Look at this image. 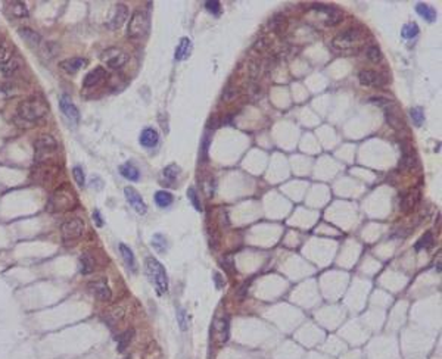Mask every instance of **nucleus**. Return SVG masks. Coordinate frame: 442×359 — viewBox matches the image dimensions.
Listing matches in <instances>:
<instances>
[{"label":"nucleus","instance_id":"1","mask_svg":"<svg viewBox=\"0 0 442 359\" xmlns=\"http://www.w3.org/2000/svg\"><path fill=\"white\" fill-rule=\"evenodd\" d=\"M364 41H366V34H364L363 30L349 28L343 33L338 34L332 40V48L335 50H339V52L352 53V52L360 50V48L363 46Z\"/></svg>","mask_w":442,"mask_h":359},{"label":"nucleus","instance_id":"2","mask_svg":"<svg viewBox=\"0 0 442 359\" xmlns=\"http://www.w3.org/2000/svg\"><path fill=\"white\" fill-rule=\"evenodd\" d=\"M75 205H77L75 192L72 190L71 186L62 184L51 195L46 209L52 213H58V212H67L72 209Z\"/></svg>","mask_w":442,"mask_h":359},{"label":"nucleus","instance_id":"3","mask_svg":"<svg viewBox=\"0 0 442 359\" xmlns=\"http://www.w3.org/2000/svg\"><path fill=\"white\" fill-rule=\"evenodd\" d=\"M48 111H49L48 105L41 99H27V100L21 102L18 106V115L28 122L40 121L48 114Z\"/></svg>","mask_w":442,"mask_h":359},{"label":"nucleus","instance_id":"4","mask_svg":"<svg viewBox=\"0 0 442 359\" xmlns=\"http://www.w3.org/2000/svg\"><path fill=\"white\" fill-rule=\"evenodd\" d=\"M145 263H146V273L149 276V280L153 283L156 292L159 294L167 293V290H168V276H167V271H165V268L162 266V263L155 258H148Z\"/></svg>","mask_w":442,"mask_h":359},{"label":"nucleus","instance_id":"5","mask_svg":"<svg viewBox=\"0 0 442 359\" xmlns=\"http://www.w3.org/2000/svg\"><path fill=\"white\" fill-rule=\"evenodd\" d=\"M58 142L49 136V134H43L34 142V150H35V161L37 163H49V158H52L58 150Z\"/></svg>","mask_w":442,"mask_h":359},{"label":"nucleus","instance_id":"6","mask_svg":"<svg viewBox=\"0 0 442 359\" xmlns=\"http://www.w3.org/2000/svg\"><path fill=\"white\" fill-rule=\"evenodd\" d=\"M149 30V18L145 12L136 11L131 15L128 25H127V37L133 40L143 38Z\"/></svg>","mask_w":442,"mask_h":359},{"label":"nucleus","instance_id":"7","mask_svg":"<svg viewBox=\"0 0 442 359\" xmlns=\"http://www.w3.org/2000/svg\"><path fill=\"white\" fill-rule=\"evenodd\" d=\"M83 233H84V222L80 218L68 219L61 227V234L65 242H72L75 239H80Z\"/></svg>","mask_w":442,"mask_h":359},{"label":"nucleus","instance_id":"8","mask_svg":"<svg viewBox=\"0 0 442 359\" xmlns=\"http://www.w3.org/2000/svg\"><path fill=\"white\" fill-rule=\"evenodd\" d=\"M211 336L217 344H224L230 336V323L227 317L215 318L211 327Z\"/></svg>","mask_w":442,"mask_h":359},{"label":"nucleus","instance_id":"9","mask_svg":"<svg viewBox=\"0 0 442 359\" xmlns=\"http://www.w3.org/2000/svg\"><path fill=\"white\" fill-rule=\"evenodd\" d=\"M102 61L112 69H118L121 66H124L128 61V55L117 48H111V49H106L103 53H102Z\"/></svg>","mask_w":442,"mask_h":359},{"label":"nucleus","instance_id":"10","mask_svg":"<svg viewBox=\"0 0 442 359\" xmlns=\"http://www.w3.org/2000/svg\"><path fill=\"white\" fill-rule=\"evenodd\" d=\"M58 166L52 165V163H38L37 168H34L33 171V175H34V180L41 184L44 183H49L55 178V175L58 174Z\"/></svg>","mask_w":442,"mask_h":359},{"label":"nucleus","instance_id":"11","mask_svg":"<svg viewBox=\"0 0 442 359\" xmlns=\"http://www.w3.org/2000/svg\"><path fill=\"white\" fill-rule=\"evenodd\" d=\"M313 9L320 12V14H324V24L326 25H338L339 22H342L343 19V14L336 9V8H332V6H326V5H313Z\"/></svg>","mask_w":442,"mask_h":359},{"label":"nucleus","instance_id":"12","mask_svg":"<svg viewBox=\"0 0 442 359\" xmlns=\"http://www.w3.org/2000/svg\"><path fill=\"white\" fill-rule=\"evenodd\" d=\"M124 195H125V199L127 202L130 203V206L135 209L137 213L140 215H145L148 212V206L145 203V200L142 199V196L139 195V192L133 187H125L124 189Z\"/></svg>","mask_w":442,"mask_h":359},{"label":"nucleus","instance_id":"13","mask_svg":"<svg viewBox=\"0 0 442 359\" xmlns=\"http://www.w3.org/2000/svg\"><path fill=\"white\" fill-rule=\"evenodd\" d=\"M59 106H61L62 114L65 115V118H67L71 124L77 125V124L80 122V112H78L77 106L72 103V100L69 99V96H67V95L62 96L61 100H59Z\"/></svg>","mask_w":442,"mask_h":359},{"label":"nucleus","instance_id":"14","mask_svg":"<svg viewBox=\"0 0 442 359\" xmlns=\"http://www.w3.org/2000/svg\"><path fill=\"white\" fill-rule=\"evenodd\" d=\"M420 202V192L417 189H411L404 193L400 199V211L404 213H410L416 209L417 203Z\"/></svg>","mask_w":442,"mask_h":359},{"label":"nucleus","instance_id":"15","mask_svg":"<svg viewBox=\"0 0 442 359\" xmlns=\"http://www.w3.org/2000/svg\"><path fill=\"white\" fill-rule=\"evenodd\" d=\"M358 81L363 85H367V87H382L386 82V80L382 74H379L376 71H372V69H363L358 74Z\"/></svg>","mask_w":442,"mask_h":359},{"label":"nucleus","instance_id":"16","mask_svg":"<svg viewBox=\"0 0 442 359\" xmlns=\"http://www.w3.org/2000/svg\"><path fill=\"white\" fill-rule=\"evenodd\" d=\"M87 287H88V290L92 292V294L95 297H98L102 302H108V300L112 299V292L103 280H96V281L88 283Z\"/></svg>","mask_w":442,"mask_h":359},{"label":"nucleus","instance_id":"17","mask_svg":"<svg viewBox=\"0 0 442 359\" xmlns=\"http://www.w3.org/2000/svg\"><path fill=\"white\" fill-rule=\"evenodd\" d=\"M127 16H128V9H127V6H125L124 3L115 5L114 11H112V14H111V18H109V22H108L109 28H112V30L119 28V27L125 22Z\"/></svg>","mask_w":442,"mask_h":359},{"label":"nucleus","instance_id":"18","mask_svg":"<svg viewBox=\"0 0 442 359\" xmlns=\"http://www.w3.org/2000/svg\"><path fill=\"white\" fill-rule=\"evenodd\" d=\"M192 49H193V44H192V40L189 37H183L179 43V46L175 48V61H186L190 53H192Z\"/></svg>","mask_w":442,"mask_h":359},{"label":"nucleus","instance_id":"19","mask_svg":"<svg viewBox=\"0 0 442 359\" xmlns=\"http://www.w3.org/2000/svg\"><path fill=\"white\" fill-rule=\"evenodd\" d=\"M105 78H106V71L102 66H99V68H95L93 71H90L84 77L83 85L84 87H95V85L101 84Z\"/></svg>","mask_w":442,"mask_h":359},{"label":"nucleus","instance_id":"20","mask_svg":"<svg viewBox=\"0 0 442 359\" xmlns=\"http://www.w3.org/2000/svg\"><path fill=\"white\" fill-rule=\"evenodd\" d=\"M139 142L143 147L146 149H151V147H155L159 142V136H158V131L153 130V128H145L140 134L139 137Z\"/></svg>","mask_w":442,"mask_h":359},{"label":"nucleus","instance_id":"21","mask_svg":"<svg viewBox=\"0 0 442 359\" xmlns=\"http://www.w3.org/2000/svg\"><path fill=\"white\" fill-rule=\"evenodd\" d=\"M416 163H417V159H416L414 153L411 152L410 145L403 142V158L400 161V168L408 171V169H413L416 166Z\"/></svg>","mask_w":442,"mask_h":359},{"label":"nucleus","instance_id":"22","mask_svg":"<svg viewBox=\"0 0 442 359\" xmlns=\"http://www.w3.org/2000/svg\"><path fill=\"white\" fill-rule=\"evenodd\" d=\"M180 174V168L177 166L175 163H171L168 166L164 168L162 171V184L165 186H170V187H174L175 186V181H177V177Z\"/></svg>","mask_w":442,"mask_h":359},{"label":"nucleus","instance_id":"23","mask_svg":"<svg viewBox=\"0 0 442 359\" xmlns=\"http://www.w3.org/2000/svg\"><path fill=\"white\" fill-rule=\"evenodd\" d=\"M6 12L11 18L15 19H22L28 16V9L25 6V3L22 2H9L6 6Z\"/></svg>","mask_w":442,"mask_h":359},{"label":"nucleus","instance_id":"24","mask_svg":"<svg viewBox=\"0 0 442 359\" xmlns=\"http://www.w3.org/2000/svg\"><path fill=\"white\" fill-rule=\"evenodd\" d=\"M118 247H119L121 258H122L124 263L127 265V268L131 269L133 273H136L137 271V263H136V258H135V253H133V250L128 246H125L124 243H119Z\"/></svg>","mask_w":442,"mask_h":359},{"label":"nucleus","instance_id":"25","mask_svg":"<svg viewBox=\"0 0 442 359\" xmlns=\"http://www.w3.org/2000/svg\"><path fill=\"white\" fill-rule=\"evenodd\" d=\"M85 64H87V61H85V59H83V58H71V59L62 61L59 66H61V68H62L65 72H68V74H74V72L80 71L81 68H84V66H85Z\"/></svg>","mask_w":442,"mask_h":359},{"label":"nucleus","instance_id":"26","mask_svg":"<svg viewBox=\"0 0 442 359\" xmlns=\"http://www.w3.org/2000/svg\"><path fill=\"white\" fill-rule=\"evenodd\" d=\"M119 172H121V175H122L125 180H128V181H137V180L140 178L139 169H137L135 165H133V163H130V162L121 165V166H119Z\"/></svg>","mask_w":442,"mask_h":359},{"label":"nucleus","instance_id":"27","mask_svg":"<svg viewBox=\"0 0 442 359\" xmlns=\"http://www.w3.org/2000/svg\"><path fill=\"white\" fill-rule=\"evenodd\" d=\"M93 271H95V259L88 253H84L80 258V273L87 276V274H92Z\"/></svg>","mask_w":442,"mask_h":359},{"label":"nucleus","instance_id":"28","mask_svg":"<svg viewBox=\"0 0 442 359\" xmlns=\"http://www.w3.org/2000/svg\"><path fill=\"white\" fill-rule=\"evenodd\" d=\"M133 339H135V330H127V331H124L121 336H118V346H117V350L119 352V353H122V352H125V349L130 346V343L133 342Z\"/></svg>","mask_w":442,"mask_h":359},{"label":"nucleus","instance_id":"29","mask_svg":"<svg viewBox=\"0 0 442 359\" xmlns=\"http://www.w3.org/2000/svg\"><path fill=\"white\" fill-rule=\"evenodd\" d=\"M18 34H19V37L24 38L27 43L33 44V46H37V44H40V41H41L40 34L35 33V31H33L31 28H21V30L18 31Z\"/></svg>","mask_w":442,"mask_h":359},{"label":"nucleus","instance_id":"30","mask_svg":"<svg viewBox=\"0 0 442 359\" xmlns=\"http://www.w3.org/2000/svg\"><path fill=\"white\" fill-rule=\"evenodd\" d=\"M416 12H417L422 18H425L426 21H429V22H433V21L436 19V12H435V9H433L432 6H429V5L419 3V5L416 6Z\"/></svg>","mask_w":442,"mask_h":359},{"label":"nucleus","instance_id":"31","mask_svg":"<svg viewBox=\"0 0 442 359\" xmlns=\"http://www.w3.org/2000/svg\"><path fill=\"white\" fill-rule=\"evenodd\" d=\"M18 69H19V62L17 59H5L0 62V71L8 77L14 75Z\"/></svg>","mask_w":442,"mask_h":359},{"label":"nucleus","instance_id":"32","mask_svg":"<svg viewBox=\"0 0 442 359\" xmlns=\"http://www.w3.org/2000/svg\"><path fill=\"white\" fill-rule=\"evenodd\" d=\"M172 195L170 192H165V190H159L155 193V203L159 206V208H168L171 203H172Z\"/></svg>","mask_w":442,"mask_h":359},{"label":"nucleus","instance_id":"33","mask_svg":"<svg viewBox=\"0 0 442 359\" xmlns=\"http://www.w3.org/2000/svg\"><path fill=\"white\" fill-rule=\"evenodd\" d=\"M385 115H386V121H388V124L392 127V128H395V130H403L406 125H404V121L398 116L395 112H392V111H386L385 112Z\"/></svg>","mask_w":442,"mask_h":359},{"label":"nucleus","instance_id":"34","mask_svg":"<svg viewBox=\"0 0 442 359\" xmlns=\"http://www.w3.org/2000/svg\"><path fill=\"white\" fill-rule=\"evenodd\" d=\"M433 234L430 233V231H427V233H425L420 239H419V242L416 243V250H422V249H429V247H432L433 246Z\"/></svg>","mask_w":442,"mask_h":359},{"label":"nucleus","instance_id":"35","mask_svg":"<svg viewBox=\"0 0 442 359\" xmlns=\"http://www.w3.org/2000/svg\"><path fill=\"white\" fill-rule=\"evenodd\" d=\"M417 34H419V25H417L416 22H408V24H406V25L403 27V30H401V35H403L404 38H407V40L414 38Z\"/></svg>","mask_w":442,"mask_h":359},{"label":"nucleus","instance_id":"36","mask_svg":"<svg viewBox=\"0 0 442 359\" xmlns=\"http://www.w3.org/2000/svg\"><path fill=\"white\" fill-rule=\"evenodd\" d=\"M152 246L156 252L164 253L167 250V239L162 234H155L152 237Z\"/></svg>","mask_w":442,"mask_h":359},{"label":"nucleus","instance_id":"37","mask_svg":"<svg viewBox=\"0 0 442 359\" xmlns=\"http://www.w3.org/2000/svg\"><path fill=\"white\" fill-rule=\"evenodd\" d=\"M286 27V18L283 15H276L270 19V28L274 31V33H279L282 31L283 28Z\"/></svg>","mask_w":442,"mask_h":359},{"label":"nucleus","instance_id":"38","mask_svg":"<svg viewBox=\"0 0 442 359\" xmlns=\"http://www.w3.org/2000/svg\"><path fill=\"white\" fill-rule=\"evenodd\" d=\"M177 321H179L180 328H182L183 331L187 330V327H189V317H187V313H186V310H185L183 308H179V309H177Z\"/></svg>","mask_w":442,"mask_h":359},{"label":"nucleus","instance_id":"39","mask_svg":"<svg viewBox=\"0 0 442 359\" xmlns=\"http://www.w3.org/2000/svg\"><path fill=\"white\" fill-rule=\"evenodd\" d=\"M187 197H189L190 203L193 205V208H195L198 212H202V205H201V200H199V196H198L195 187H190V189L187 190Z\"/></svg>","mask_w":442,"mask_h":359},{"label":"nucleus","instance_id":"40","mask_svg":"<svg viewBox=\"0 0 442 359\" xmlns=\"http://www.w3.org/2000/svg\"><path fill=\"white\" fill-rule=\"evenodd\" d=\"M410 116H411V119L414 121V124L417 127H420L425 122V114H423V111L420 108H413L410 111Z\"/></svg>","mask_w":442,"mask_h":359},{"label":"nucleus","instance_id":"41","mask_svg":"<svg viewBox=\"0 0 442 359\" xmlns=\"http://www.w3.org/2000/svg\"><path fill=\"white\" fill-rule=\"evenodd\" d=\"M366 55H367V58H369L372 62H379V61L382 59V52H380V49H379L377 46H370V48L367 49Z\"/></svg>","mask_w":442,"mask_h":359},{"label":"nucleus","instance_id":"42","mask_svg":"<svg viewBox=\"0 0 442 359\" xmlns=\"http://www.w3.org/2000/svg\"><path fill=\"white\" fill-rule=\"evenodd\" d=\"M72 175H74V180H75V183H77L78 186H84V183H85V177H84V172H83V169H81L80 166H74Z\"/></svg>","mask_w":442,"mask_h":359},{"label":"nucleus","instance_id":"43","mask_svg":"<svg viewBox=\"0 0 442 359\" xmlns=\"http://www.w3.org/2000/svg\"><path fill=\"white\" fill-rule=\"evenodd\" d=\"M205 8H206V11L212 12L214 15H218L220 11H221V6H220V2H218V0H209V2L205 3Z\"/></svg>","mask_w":442,"mask_h":359},{"label":"nucleus","instance_id":"44","mask_svg":"<svg viewBox=\"0 0 442 359\" xmlns=\"http://www.w3.org/2000/svg\"><path fill=\"white\" fill-rule=\"evenodd\" d=\"M209 139H211V136H209V130H208V131L205 132V136H204V142H202V153H204V158H206V153H208Z\"/></svg>","mask_w":442,"mask_h":359},{"label":"nucleus","instance_id":"45","mask_svg":"<svg viewBox=\"0 0 442 359\" xmlns=\"http://www.w3.org/2000/svg\"><path fill=\"white\" fill-rule=\"evenodd\" d=\"M93 221L96 222V226H98V227H102V226H103L102 215H101V212H99V211H95V212H93Z\"/></svg>","mask_w":442,"mask_h":359},{"label":"nucleus","instance_id":"46","mask_svg":"<svg viewBox=\"0 0 442 359\" xmlns=\"http://www.w3.org/2000/svg\"><path fill=\"white\" fill-rule=\"evenodd\" d=\"M232 265H233V262H232V258L229 256V258H226L224 261H223V266L224 269H227V271H233V268H232Z\"/></svg>","mask_w":442,"mask_h":359},{"label":"nucleus","instance_id":"47","mask_svg":"<svg viewBox=\"0 0 442 359\" xmlns=\"http://www.w3.org/2000/svg\"><path fill=\"white\" fill-rule=\"evenodd\" d=\"M6 56H8V50H6V48L3 46V44L0 43V62L5 61V59H8Z\"/></svg>","mask_w":442,"mask_h":359},{"label":"nucleus","instance_id":"48","mask_svg":"<svg viewBox=\"0 0 442 359\" xmlns=\"http://www.w3.org/2000/svg\"><path fill=\"white\" fill-rule=\"evenodd\" d=\"M214 280H215L217 289H221V287H223V286H224V281H223V280H221V276H220L218 273H215V274H214Z\"/></svg>","mask_w":442,"mask_h":359},{"label":"nucleus","instance_id":"49","mask_svg":"<svg viewBox=\"0 0 442 359\" xmlns=\"http://www.w3.org/2000/svg\"><path fill=\"white\" fill-rule=\"evenodd\" d=\"M122 359H131L130 356H125V358H122Z\"/></svg>","mask_w":442,"mask_h":359}]
</instances>
